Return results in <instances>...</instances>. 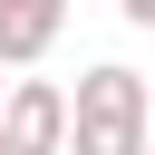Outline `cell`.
Returning a JSON list of instances; mask_svg holds the SVG:
<instances>
[{
    "instance_id": "cell-1",
    "label": "cell",
    "mask_w": 155,
    "mask_h": 155,
    "mask_svg": "<svg viewBox=\"0 0 155 155\" xmlns=\"http://www.w3.org/2000/svg\"><path fill=\"white\" fill-rule=\"evenodd\" d=\"M0 136H10L19 155H68V87L19 78V87H10V107H0Z\"/></svg>"
},
{
    "instance_id": "cell-2",
    "label": "cell",
    "mask_w": 155,
    "mask_h": 155,
    "mask_svg": "<svg viewBox=\"0 0 155 155\" xmlns=\"http://www.w3.org/2000/svg\"><path fill=\"white\" fill-rule=\"evenodd\" d=\"M68 29V0H0V68H39Z\"/></svg>"
},
{
    "instance_id": "cell-3",
    "label": "cell",
    "mask_w": 155,
    "mask_h": 155,
    "mask_svg": "<svg viewBox=\"0 0 155 155\" xmlns=\"http://www.w3.org/2000/svg\"><path fill=\"white\" fill-rule=\"evenodd\" d=\"M68 155H145L136 116H68Z\"/></svg>"
},
{
    "instance_id": "cell-4",
    "label": "cell",
    "mask_w": 155,
    "mask_h": 155,
    "mask_svg": "<svg viewBox=\"0 0 155 155\" xmlns=\"http://www.w3.org/2000/svg\"><path fill=\"white\" fill-rule=\"evenodd\" d=\"M116 10H126V19H136V29H155V0H116Z\"/></svg>"
},
{
    "instance_id": "cell-5",
    "label": "cell",
    "mask_w": 155,
    "mask_h": 155,
    "mask_svg": "<svg viewBox=\"0 0 155 155\" xmlns=\"http://www.w3.org/2000/svg\"><path fill=\"white\" fill-rule=\"evenodd\" d=\"M0 155H19V145H10V136H0Z\"/></svg>"
},
{
    "instance_id": "cell-6",
    "label": "cell",
    "mask_w": 155,
    "mask_h": 155,
    "mask_svg": "<svg viewBox=\"0 0 155 155\" xmlns=\"http://www.w3.org/2000/svg\"><path fill=\"white\" fill-rule=\"evenodd\" d=\"M0 107H10V87H0Z\"/></svg>"
}]
</instances>
